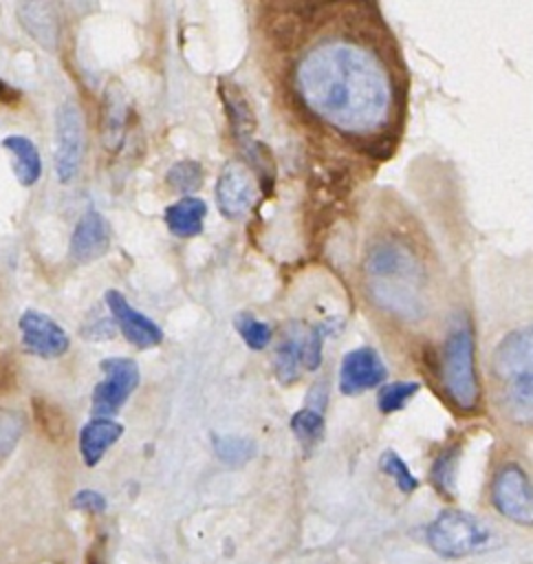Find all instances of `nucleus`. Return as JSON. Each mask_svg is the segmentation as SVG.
Here are the masks:
<instances>
[{
    "instance_id": "4468645a",
    "label": "nucleus",
    "mask_w": 533,
    "mask_h": 564,
    "mask_svg": "<svg viewBox=\"0 0 533 564\" xmlns=\"http://www.w3.org/2000/svg\"><path fill=\"white\" fill-rule=\"evenodd\" d=\"M123 436V425L106 419V416H95L90 419L81 432H79V454L81 460L88 467H95L97 463H101V458L106 456V452Z\"/></svg>"
},
{
    "instance_id": "412c9836",
    "label": "nucleus",
    "mask_w": 533,
    "mask_h": 564,
    "mask_svg": "<svg viewBox=\"0 0 533 564\" xmlns=\"http://www.w3.org/2000/svg\"><path fill=\"white\" fill-rule=\"evenodd\" d=\"M291 430L300 445L311 452L324 438V414L306 405L291 416Z\"/></svg>"
},
{
    "instance_id": "c756f323",
    "label": "nucleus",
    "mask_w": 533,
    "mask_h": 564,
    "mask_svg": "<svg viewBox=\"0 0 533 564\" xmlns=\"http://www.w3.org/2000/svg\"><path fill=\"white\" fill-rule=\"evenodd\" d=\"M35 419L40 421V425L46 430V434L51 436H62L64 434V421H62V414L59 410L44 401V399H35Z\"/></svg>"
},
{
    "instance_id": "6e6552de",
    "label": "nucleus",
    "mask_w": 533,
    "mask_h": 564,
    "mask_svg": "<svg viewBox=\"0 0 533 564\" xmlns=\"http://www.w3.org/2000/svg\"><path fill=\"white\" fill-rule=\"evenodd\" d=\"M99 368L104 370L106 379L95 386L93 412L97 416H108L119 412V408L139 386V366L128 357H110L104 359Z\"/></svg>"
},
{
    "instance_id": "9b49d317",
    "label": "nucleus",
    "mask_w": 533,
    "mask_h": 564,
    "mask_svg": "<svg viewBox=\"0 0 533 564\" xmlns=\"http://www.w3.org/2000/svg\"><path fill=\"white\" fill-rule=\"evenodd\" d=\"M18 326H20L24 346L37 357L55 359L68 350L70 341L66 330L40 311H24Z\"/></svg>"
},
{
    "instance_id": "7c9ffc66",
    "label": "nucleus",
    "mask_w": 533,
    "mask_h": 564,
    "mask_svg": "<svg viewBox=\"0 0 533 564\" xmlns=\"http://www.w3.org/2000/svg\"><path fill=\"white\" fill-rule=\"evenodd\" d=\"M73 507L90 511V513H104L106 511V498L95 491V489H81L75 498H73Z\"/></svg>"
},
{
    "instance_id": "f8f14e48",
    "label": "nucleus",
    "mask_w": 533,
    "mask_h": 564,
    "mask_svg": "<svg viewBox=\"0 0 533 564\" xmlns=\"http://www.w3.org/2000/svg\"><path fill=\"white\" fill-rule=\"evenodd\" d=\"M104 300H106L115 322L119 324L123 337L132 346H137V348H152V346H159L163 341V330L148 315H143L141 311L132 308L128 304V300L119 291H115V289L106 291Z\"/></svg>"
},
{
    "instance_id": "aec40b11",
    "label": "nucleus",
    "mask_w": 533,
    "mask_h": 564,
    "mask_svg": "<svg viewBox=\"0 0 533 564\" xmlns=\"http://www.w3.org/2000/svg\"><path fill=\"white\" fill-rule=\"evenodd\" d=\"M458 458H460V445H449L445 447L432 463L429 478L432 485L447 498L456 496V469H458Z\"/></svg>"
},
{
    "instance_id": "5701e85b",
    "label": "nucleus",
    "mask_w": 533,
    "mask_h": 564,
    "mask_svg": "<svg viewBox=\"0 0 533 564\" xmlns=\"http://www.w3.org/2000/svg\"><path fill=\"white\" fill-rule=\"evenodd\" d=\"M302 352H304V341L295 335L284 337V341L275 350V377L282 383H291L300 375V364H302Z\"/></svg>"
},
{
    "instance_id": "9d476101",
    "label": "nucleus",
    "mask_w": 533,
    "mask_h": 564,
    "mask_svg": "<svg viewBox=\"0 0 533 564\" xmlns=\"http://www.w3.org/2000/svg\"><path fill=\"white\" fill-rule=\"evenodd\" d=\"M385 364L374 348L361 346L344 355L339 368V390L344 394H361L377 388L385 379Z\"/></svg>"
},
{
    "instance_id": "0eeeda50",
    "label": "nucleus",
    "mask_w": 533,
    "mask_h": 564,
    "mask_svg": "<svg viewBox=\"0 0 533 564\" xmlns=\"http://www.w3.org/2000/svg\"><path fill=\"white\" fill-rule=\"evenodd\" d=\"M491 500L500 516L518 522V524H531L533 520V494H531V480L529 474L515 465H502L491 482Z\"/></svg>"
},
{
    "instance_id": "a211bd4d",
    "label": "nucleus",
    "mask_w": 533,
    "mask_h": 564,
    "mask_svg": "<svg viewBox=\"0 0 533 564\" xmlns=\"http://www.w3.org/2000/svg\"><path fill=\"white\" fill-rule=\"evenodd\" d=\"M20 20L26 26V31L46 48H55L57 37H59V26H57V15L53 13L51 4L42 2H31L20 7Z\"/></svg>"
},
{
    "instance_id": "dca6fc26",
    "label": "nucleus",
    "mask_w": 533,
    "mask_h": 564,
    "mask_svg": "<svg viewBox=\"0 0 533 564\" xmlns=\"http://www.w3.org/2000/svg\"><path fill=\"white\" fill-rule=\"evenodd\" d=\"M2 148H7L13 156V170L20 185H35L42 176V159L35 143L22 134H9L2 139Z\"/></svg>"
},
{
    "instance_id": "6ab92c4d",
    "label": "nucleus",
    "mask_w": 533,
    "mask_h": 564,
    "mask_svg": "<svg viewBox=\"0 0 533 564\" xmlns=\"http://www.w3.org/2000/svg\"><path fill=\"white\" fill-rule=\"evenodd\" d=\"M128 119V101L121 90V86L112 84L106 95H104V117H101V128H104V139L108 148H117L123 137Z\"/></svg>"
},
{
    "instance_id": "423d86ee",
    "label": "nucleus",
    "mask_w": 533,
    "mask_h": 564,
    "mask_svg": "<svg viewBox=\"0 0 533 564\" xmlns=\"http://www.w3.org/2000/svg\"><path fill=\"white\" fill-rule=\"evenodd\" d=\"M84 117L73 99L55 110V172L59 183H73L84 159Z\"/></svg>"
},
{
    "instance_id": "bb28decb",
    "label": "nucleus",
    "mask_w": 533,
    "mask_h": 564,
    "mask_svg": "<svg viewBox=\"0 0 533 564\" xmlns=\"http://www.w3.org/2000/svg\"><path fill=\"white\" fill-rule=\"evenodd\" d=\"M418 383L416 381H394V383H388L379 390V397H377V403H379V410L383 414H390V412H396L401 410L416 392H418Z\"/></svg>"
},
{
    "instance_id": "f03ea898",
    "label": "nucleus",
    "mask_w": 533,
    "mask_h": 564,
    "mask_svg": "<svg viewBox=\"0 0 533 564\" xmlns=\"http://www.w3.org/2000/svg\"><path fill=\"white\" fill-rule=\"evenodd\" d=\"M366 271L370 275V295L377 304L407 319L423 315V271L405 247L394 242L372 247L366 258Z\"/></svg>"
},
{
    "instance_id": "b1692460",
    "label": "nucleus",
    "mask_w": 533,
    "mask_h": 564,
    "mask_svg": "<svg viewBox=\"0 0 533 564\" xmlns=\"http://www.w3.org/2000/svg\"><path fill=\"white\" fill-rule=\"evenodd\" d=\"M165 181L170 187H174L178 194H192L200 187L203 183V165L194 159H183V161H176L167 174H165Z\"/></svg>"
},
{
    "instance_id": "1a4fd4ad",
    "label": "nucleus",
    "mask_w": 533,
    "mask_h": 564,
    "mask_svg": "<svg viewBox=\"0 0 533 564\" xmlns=\"http://www.w3.org/2000/svg\"><path fill=\"white\" fill-rule=\"evenodd\" d=\"M258 198L251 170L242 161H229L216 181V203L225 218L240 220Z\"/></svg>"
},
{
    "instance_id": "7ed1b4c3",
    "label": "nucleus",
    "mask_w": 533,
    "mask_h": 564,
    "mask_svg": "<svg viewBox=\"0 0 533 564\" xmlns=\"http://www.w3.org/2000/svg\"><path fill=\"white\" fill-rule=\"evenodd\" d=\"M533 337L531 328L509 333L493 352V372L504 386V403L518 423L531 421L533 405Z\"/></svg>"
},
{
    "instance_id": "393cba45",
    "label": "nucleus",
    "mask_w": 533,
    "mask_h": 564,
    "mask_svg": "<svg viewBox=\"0 0 533 564\" xmlns=\"http://www.w3.org/2000/svg\"><path fill=\"white\" fill-rule=\"evenodd\" d=\"M379 467H381L383 474H388V476L394 480V485H396L399 491L412 494V491L418 489L416 476L410 471L407 463H405L396 452L385 449V452L379 456Z\"/></svg>"
},
{
    "instance_id": "20e7f679",
    "label": "nucleus",
    "mask_w": 533,
    "mask_h": 564,
    "mask_svg": "<svg viewBox=\"0 0 533 564\" xmlns=\"http://www.w3.org/2000/svg\"><path fill=\"white\" fill-rule=\"evenodd\" d=\"M438 372L449 401L460 412H474L480 401V386L474 364V335L467 324L454 326L447 335Z\"/></svg>"
},
{
    "instance_id": "f3484780",
    "label": "nucleus",
    "mask_w": 533,
    "mask_h": 564,
    "mask_svg": "<svg viewBox=\"0 0 533 564\" xmlns=\"http://www.w3.org/2000/svg\"><path fill=\"white\" fill-rule=\"evenodd\" d=\"M220 97H222V104H225V110H227V117H229L233 137H236L240 143L247 145L251 132L255 130V115H253V110H251V106H249L244 93H242L240 86H236V84L220 82Z\"/></svg>"
},
{
    "instance_id": "f257e3e1",
    "label": "nucleus",
    "mask_w": 533,
    "mask_h": 564,
    "mask_svg": "<svg viewBox=\"0 0 533 564\" xmlns=\"http://www.w3.org/2000/svg\"><path fill=\"white\" fill-rule=\"evenodd\" d=\"M295 90L319 119L352 134L383 128L394 101L383 62L348 40L311 48L295 68Z\"/></svg>"
},
{
    "instance_id": "ddd939ff",
    "label": "nucleus",
    "mask_w": 533,
    "mask_h": 564,
    "mask_svg": "<svg viewBox=\"0 0 533 564\" xmlns=\"http://www.w3.org/2000/svg\"><path fill=\"white\" fill-rule=\"evenodd\" d=\"M110 245V229L97 209H86L77 220L70 238V258L79 264H88L101 258Z\"/></svg>"
},
{
    "instance_id": "a878e982",
    "label": "nucleus",
    "mask_w": 533,
    "mask_h": 564,
    "mask_svg": "<svg viewBox=\"0 0 533 564\" xmlns=\"http://www.w3.org/2000/svg\"><path fill=\"white\" fill-rule=\"evenodd\" d=\"M233 324H236V330L240 333V337L244 339V344H247L251 350H264V348L269 346L271 337H273L271 326L264 324V322H260V319H255V317L249 315V313L236 315Z\"/></svg>"
},
{
    "instance_id": "2f4dec72",
    "label": "nucleus",
    "mask_w": 533,
    "mask_h": 564,
    "mask_svg": "<svg viewBox=\"0 0 533 564\" xmlns=\"http://www.w3.org/2000/svg\"><path fill=\"white\" fill-rule=\"evenodd\" d=\"M0 101H2V104H13V101H18V90H13V86L4 84L2 79H0Z\"/></svg>"
},
{
    "instance_id": "cd10ccee",
    "label": "nucleus",
    "mask_w": 533,
    "mask_h": 564,
    "mask_svg": "<svg viewBox=\"0 0 533 564\" xmlns=\"http://www.w3.org/2000/svg\"><path fill=\"white\" fill-rule=\"evenodd\" d=\"M24 432V416L18 410H0V460H4L18 445Z\"/></svg>"
},
{
    "instance_id": "c85d7f7f",
    "label": "nucleus",
    "mask_w": 533,
    "mask_h": 564,
    "mask_svg": "<svg viewBox=\"0 0 533 564\" xmlns=\"http://www.w3.org/2000/svg\"><path fill=\"white\" fill-rule=\"evenodd\" d=\"M328 330H333V326H328V324H319L311 330L308 341L304 344V352H302V364L308 370H315L322 364V346H324Z\"/></svg>"
},
{
    "instance_id": "4be33fe9",
    "label": "nucleus",
    "mask_w": 533,
    "mask_h": 564,
    "mask_svg": "<svg viewBox=\"0 0 533 564\" xmlns=\"http://www.w3.org/2000/svg\"><path fill=\"white\" fill-rule=\"evenodd\" d=\"M211 441H214V452H216V456H218L225 465L240 467V465L249 463V460L255 456V443L249 441V438L233 436V434H225V436L214 434Z\"/></svg>"
},
{
    "instance_id": "2eb2a0df",
    "label": "nucleus",
    "mask_w": 533,
    "mask_h": 564,
    "mask_svg": "<svg viewBox=\"0 0 533 564\" xmlns=\"http://www.w3.org/2000/svg\"><path fill=\"white\" fill-rule=\"evenodd\" d=\"M205 216H207V205L196 196H185L165 209L167 229L178 238L198 236L203 231Z\"/></svg>"
},
{
    "instance_id": "39448f33",
    "label": "nucleus",
    "mask_w": 533,
    "mask_h": 564,
    "mask_svg": "<svg viewBox=\"0 0 533 564\" xmlns=\"http://www.w3.org/2000/svg\"><path fill=\"white\" fill-rule=\"evenodd\" d=\"M429 549L440 557H465L489 542V529L460 509L440 511L425 531Z\"/></svg>"
}]
</instances>
